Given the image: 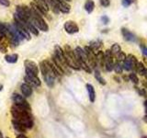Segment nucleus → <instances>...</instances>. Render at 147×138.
<instances>
[{
  "label": "nucleus",
  "mask_w": 147,
  "mask_h": 138,
  "mask_svg": "<svg viewBox=\"0 0 147 138\" xmlns=\"http://www.w3.org/2000/svg\"><path fill=\"white\" fill-rule=\"evenodd\" d=\"M12 126L14 128V130L17 131L18 133H25L27 132V130H28V129L24 125H22L20 122L15 121V120H12Z\"/></svg>",
  "instance_id": "obj_15"
},
{
  "label": "nucleus",
  "mask_w": 147,
  "mask_h": 138,
  "mask_svg": "<svg viewBox=\"0 0 147 138\" xmlns=\"http://www.w3.org/2000/svg\"><path fill=\"white\" fill-rule=\"evenodd\" d=\"M34 3L40 7V9L41 11H42L44 14L46 12H48L49 10V5L47 3V1L46 0H33Z\"/></svg>",
  "instance_id": "obj_14"
},
{
  "label": "nucleus",
  "mask_w": 147,
  "mask_h": 138,
  "mask_svg": "<svg viewBox=\"0 0 147 138\" xmlns=\"http://www.w3.org/2000/svg\"><path fill=\"white\" fill-rule=\"evenodd\" d=\"M40 69L41 74H42V76H43V79H44L45 83L50 87H53L54 86L55 78L62 76L61 73H60L57 70V68L55 67L53 61L45 60V61L40 62Z\"/></svg>",
  "instance_id": "obj_1"
},
{
  "label": "nucleus",
  "mask_w": 147,
  "mask_h": 138,
  "mask_svg": "<svg viewBox=\"0 0 147 138\" xmlns=\"http://www.w3.org/2000/svg\"><path fill=\"white\" fill-rule=\"evenodd\" d=\"M100 5L104 7H108L110 6V0H99Z\"/></svg>",
  "instance_id": "obj_28"
},
{
  "label": "nucleus",
  "mask_w": 147,
  "mask_h": 138,
  "mask_svg": "<svg viewBox=\"0 0 147 138\" xmlns=\"http://www.w3.org/2000/svg\"><path fill=\"white\" fill-rule=\"evenodd\" d=\"M100 20H101V22L103 23V24L107 25V24H109V18L108 16H102L100 18Z\"/></svg>",
  "instance_id": "obj_29"
},
{
  "label": "nucleus",
  "mask_w": 147,
  "mask_h": 138,
  "mask_svg": "<svg viewBox=\"0 0 147 138\" xmlns=\"http://www.w3.org/2000/svg\"><path fill=\"white\" fill-rule=\"evenodd\" d=\"M95 77H96V79L98 80L101 85H106V81H105L104 78L101 76V74L99 73V71H98V70L95 71Z\"/></svg>",
  "instance_id": "obj_23"
},
{
  "label": "nucleus",
  "mask_w": 147,
  "mask_h": 138,
  "mask_svg": "<svg viewBox=\"0 0 147 138\" xmlns=\"http://www.w3.org/2000/svg\"><path fill=\"white\" fill-rule=\"evenodd\" d=\"M64 54H65L68 66L70 68L76 69V70H80L81 68L79 66V63H78L75 50H72L70 46L66 45L65 48H64Z\"/></svg>",
  "instance_id": "obj_3"
},
{
  "label": "nucleus",
  "mask_w": 147,
  "mask_h": 138,
  "mask_svg": "<svg viewBox=\"0 0 147 138\" xmlns=\"http://www.w3.org/2000/svg\"><path fill=\"white\" fill-rule=\"evenodd\" d=\"M137 63H138L137 58L134 56V55L129 54V55H127L126 59L123 61V64H122L123 69L126 71H131L132 69H135Z\"/></svg>",
  "instance_id": "obj_8"
},
{
  "label": "nucleus",
  "mask_w": 147,
  "mask_h": 138,
  "mask_svg": "<svg viewBox=\"0 0 147 138\" xmlns=\"http://www.w3.org/2000/svg\"><path fill=\"white\" fill-rule=\"evenodd\" d=\"M105 53V68L106 70L110 72L114 69V61H113V53L110 50H107Z\"/></svg>",
  "instance_id": "obj_9"
},
{
  "label": "nucleus",
  "mask_w": 147,
  "mask_h": 138,
  "mask_svg": "<svg viewBox=\"0 0 147 138\" xmlns=\"http://www.w3.org/2000/svg\"><path fill=\"white\" fill-rule=\"evenodd\" d=\"M144 107H145V112H146V113H147V99L144 101Z\"/></svg>",
  "instance_id": "obj_34"
},
{
  "label": "nucleus",
  "mask_w": 147,
  "mask_h": 138,
  "mask_svg": "<svg viewBox=\"0 0 147 138\" xmlns=\"http://www.w3.org/2000/svg\"><path fill=\"white\" fill-rule=\"evenodd\" d=\"M121 33H122V36L125 41H136V36L132 33L131 31H130L128 29L126 28H122L121 29Z\"/></svg>",
  "instance_id": "obj_13"
},
{
  "label": "nucleus",
  "mask_w": 147,
  "mask_h": 138,
  "mask_svg": "<svg viewBox=\"0 0 147 138\" xmlns=\"http://www.w3.org/2000/svg\"><path fill=\"white\" fill-rule=\"evenodd\" d=\"M86 89H87V93H88V98L90 102H95L96 100V91L93 85L91 84H86Z\"/></svg>",
  "instance_id": "obj_16"
},
{
  "label": "nucleus",
  "mask_w": 147,
  "mask_h": 138,
  "mask_svg": "<svg viewBox=\"0 0 147 138\" xmlns=\"http://www.w3.org/2000/svg\"><path fill=\"white\" fill-rule=\"evenodd\" d=\"M63 28L68 34H75V33H77V32L79 31V27H78V25L76 24V23L73 20L66 21L65 23H64Z\"/></svg>",
  "instance_id": "obj_10"
},
{
  "label": "nucleus",
  "mask_w": 147,
  "mask_h": 138,
  "mask_svg": "<svg viewBox=\"0 0 147 138\" xmlns=\"http://www.w3.org/2000/svg\"><path fill=\"white\" fill-rule=\"evenodd\" d=\"M0 5H2L4 7H9L10 2H9V0H0Z\"/></svg>",
  "instance_id": "obj_31"
},
{
  "label": "nucleus",
  "mask_w": 147,
  "mask_h": 138,
  "mask_svg": "<svg viewBox=\"0 0 147 138\" xmlns=\"http://www.w3.org/2000/svg\"><path fill=\"white\" fill-rule=\"evenodd\" d=\"M102 46V41L98 40V41H93L89 43V47L93 51H98L100 49V47Z\"/></svg>",
  "instance_id": "obj_20"
},
{
  "label": "nucleus",
  "mask_w": 147,
  "mask_h": 138,
  "mask_svg": "<svg viewBox=\"0 0 147 138\" xmlns=\"http://www.w3.org/2000/svg\"><path fill=\"white\" fill-rule=\"evenodd\" d=\"M2 89H3V86L0 85V91H2Z\"/></svg>",
  "instance_id": "obj_39"
},
{
  "label": "nucleus",
  "mask_w": 147,
  "mask_h": 138,
  "mask_svg": "<svg viewBox=\"0 0 147 138\" xmlns=\"http://www.w3.org/2000/svg\"><path fill=\"white\" fill-rule=\"evenodd\" d=\"M114 70L115 72H116L117 74H121L122 73V70H123V66L122 64H121V62H117L116 64H115L114 66Z\"/></svg>",
  "instance_id": "obj_25"
},
{
  "label": "nucleus",
  "mask_w": 147,
  "mask_h": 138,
  "mask_svg": "<svg viewBox=\"0 0 147 138\" xmlns=\"http://www.w3.org/2000/svg\"><path fill=\"white\" fill-rule=\"evenodd\" d=\"M66 2H70V1H72V0H65Z\"/></svg>",
  "instance_id": "obj_40"
},
{
  "label": "nucleus",
  "mask_w": 147,
  "mask_h": 138,
  "mask_svg": "<svg viewBox=\"0 0 147 138\" xmlns=\"http://www.w3.org/2000/svg\"><path fill=\"white\" fill-rule=\"evenodd\" d=\"M0 138H4V136H3V133H2L1 130H0Z\"/></svg>",
  "instance_id": "obj_37"
},
{
  "label": "nucleus",
  "mask_w": 147,
  "mask_h": 138,
  "mask_svg": "<svg viewBox=\"0 0 147 138\" xmlns=\"http://www.w3.org/2000/svg\"><path fill=\"white\" fill-rule=\"evenodd\" d=\"M31 21L38 30H40L41 31H48L49 30V26L43 20L42 16H41L40 14L37 13L36 11H34L32 8H31Z\"/></svg>",
  "instance_id": "obj_5"
},
{
  "label": "nucleus",
  "mask_w": 147,
  "mask_h": 138,
  "mask_svg": "<svg viewBox=\"0 0 147 138\" xmlns=\"http://www.w3.org/2000/svg\"><path fill=\"white\" fill-rule=\"evenodd\" d=\"M11 115L13 120L20 122L27 129H31L34 125V121L30 114V110L14 104L11 107Z\"/></svg>",
  "instance_id": "obj_2"
},
{
  "label": "nucleus",
  "mask_w": 147,
  "mask_h": 138,
  "mask_svg": "<svg viewBox=\"0 0 147 138\" xmlns=\"http://www.w3.org/2000/svg\"><path fill=\"white\" fill-rule=\"evenodd\" d=\"M5 60H6V61L9 64H15L18 62V55L17 53L7 54L5 56Z\"/></svg>",
  "instance_id": "obj_18"
},
{
  "label": "nucleus",
  "mask_w": 147,
  "mask_h": 138,
  "mask_svg": "<svg viewBox=\"0 0 147 138\" xmlns=\"http://www.w3.org/2000/svg\"><path fill=\"white\" fill-rule=\"evenodd\" d=\"M84 8L88 14L93 12L94 9H95V3H94L93 0H86V3H85Z\"/></svg>",
  "instance_id": "obj_17"
},
{
  "label": "nucleus",
  "mask_w": 147,
  "mask_h": 138,
  "mask_svg": "<svg viewBox=\"0 0 147 138\" xmlns=\"http://www.w3.org/2000/svg\"><path fill=\"white\" fill-rule=\"evenodd\" d=\"M110 51H111V53L114 54V55H116L117 53H119V52L121 51V46H119V44L118 43H114L112 46H111V48H110Z\"/></svg>",
  "instance_id": "obj_22"
},
{
  "label": "nucleus",
  "mask_w": 147,
  "mask_h": 138,
  "mask_svg": "<svg viewBox=\"0 0 147 138\" xmlns=\"http://www.w3.org/2000/svg\"><path fill=\"white\" fill-rule=\"evenodd\" d=\"M49 6L53 7V10L55 13L62 12V13H69L70 12L71 7L65 0H46Z\"/></svg>",
  "instance_id": "obj_4"
},
{
  "label": "nucleus",
  "mask_w": 147,
  "mask_h": 138,
  "mask_svg": "<svg viewBox=\"0 0 147 138\" xmlns=\"http://www.w3.org/2000/svg\"><path fill=\"white\" fill-rule=\"evenodd\" d=\"M133 1H134V0H122L121 3H122V6L124 7H128L133 3Z\"/></svg>",
  "instance_id": "obj_27"
},
{
  "label": "nucleus",
  "mask_w": 147,
  "mask_h": 138,
  "mask_svg": "<svg viewBox=\"0 0 147 138\" xmlns=\"http://www.w3.org/2000/svg\"><path fill=\"white\" fill-rule=\"evenodd\" d=\"M16 138H28L24 133H20V135H18Z\"/></svg>",
  "instance_id": "obj_33"
},
{
  "label": "nucleus",
  "mask_w": 147,
  "mask_h": 138,
  "mask_svg": "<svg viewBox=\"0 0 147 138\" xmlns=\"http://www.w3.org/2000/svg\"><path fill=\"white\" fill-rule=\"evenodd\" d=\"M145 70H146V68L145 66H144V64H142V63H139L138 62L137 64H136V67H135V71L137 74H139L140 76H144V73H145Z\"/></svg>",
  "instance_id": "obj_19"
},
{
  "label": "nucleus",
  "mask_w": 147,
  "mask_h": 138,
  "mask_svg": "<svg viewBox=\"0 0 147 138\" xmlns=\"http://www.w3.org/2000/svg\"><path fill=\"white\" fill-rule=\"evenodd\" d=\"M25 83L30 85L31 87H40L41 85V82L38 76H33V75H25L24 76Z\"/></svg>",
  "instance_id": "obj_11"
},
{
  "label": "nucleus",
  "mask_w": 147,
  "mask_h": 138,
  "mask_svg": "<svg viewBox=\"0 0 147 138\" xmlns=\"http://www.w3.org/2000/svg\"><path fill=\"white\" fill-rule=\"evenodd\" d=\"M144 77H145V79L147 80V69H146V70H145V73H144Z\"/></svg>",
  "instance_id": "obj_36"
},
{
  "label": "nucleus",
  "mask_w": 147,
  "mask_h": 138,
  "mask_svg": "<svg viewBox=\"0 0 147 138\" xmlns=\"http://www.w3.org/2000/svg\"><path fill=\"white\" fill-rule=\"evenodd\" d=\"M20 91L25 98H29V97L32 95L33 89H32V87L30 85L27 84V83H23V84L20 85Z\"/></svg>",
  "instance_id": "obj_12"
},
{
  "label": "nucleus",
  "mask_w": 147,
  "mask_h": 138,
  "mask_svg": "<svg viewBox=\"0 0 147 138\" xmlns=\"http://www.w3.org/2000/svg\"><path fill=\"white\" fill-rule=\"evenodd\" d=\"M129 77H130V80L133 83L134 85H138L139 84V78H138L137 75L135 73H131L130 74V76H129Z\"/></svg>",
  "instance_id": "obj_24"
},
{
  "label": "nucleus",
  "mask_w": 147,
  "mask_h": 138,
  "mask_svg": "<svg viewBox=\"0 0 147 138\" xmlns=\"http://www.w3.org/2000/svg\"><path fill=\"white\" fill-rule=\"evenodd\" d=\"M137 90H138V92H139V94L141 95V96H142V97H144V98H146L147 97V92H146V90L144 89H138L137 87Z\"/></svg>",
  "instance_id": "obj_30"
},
{
  "label": "nucleus",
  "mask_w": 147,
  "mask_h": 138,
  "mask_svg": "<svg viewBox=\"0 0 147 138\" xmlns=\"http://www.w3.org/2000/svg\"><path fill=\"white\" fill-rule=\"evenodd\" d=\"M7 138H9V137H7Z\"/></svg>",
  "instance_id": "obj_41"
},
{
  "label": "nucleus",
  "mask_w": 147,
  "mask_h": 138,
  "mask_svg": "<svg viewBox=\"0 0 147 138\" xmlns=\"http://www.w3.org/2000/svg\"><path fill=\"white\" fill-rule=\"evenodd\" d=\"M141 49H142V52L144 53L145 56H147V47L144 46V44H141Z\"/></svg>",
  "instance_id": "obj_32"
},
{
  "label": "nucleus",
  "mask_w": 147,
  "mask_h": 138,
  "mask_svg": "<svg viewBox=\"0 0 147 138\" xmlns=\"http://www.w3.org/2000/svg\"><path fill=\"white\" fill-rule=\"evenodd\" d=\"M24 66H25V75L38 76L39 67L37 66L36 63L31 61V60H25Z\"/></svg>",
  "instance_id": "obj_7"
},
{
  "label": "nucleus",
  "mask_w": 147,
  "mask_h": 138,
  "mask_svg": "<svg viewBox=\"0 0 147 138\" xmlns=\"http://www.w3.org/2000/svg\"><path fill=\"white\" fill-rule=\"evenodd\" d=\"M142 119H144V122H145L147 123V113H146V114L144 115V117L142 118Z\"/></svg>",
  "instance_id": "obj_35"
},
{
  "label": "nucleus",
  "mask_w": 147,
  "mask_h": 138,
  "mask_svg": "<svg viewBox=\"0 0 147 138\" xmlns=\"http://www.w3.org/2000/svg\"><path fill=\"white\" fill-rule=\"evenodd\" d=\"M116 57H117V59H118V61L119 62H123L124 60L126 59V57H127V55L125 54V53H123V52H119V53H117L116 54Z\"/></svg>",
  "instance_id": "obj_26"
},
{
  "label": "nucleus",
  "mask_w": 147,
  "mask_h": 138,
  "mask_svg": "<svg viewBox=\"0 0 147 138\" xmlns=\"http://www.w3.org/2000/svg\"><path fill=\"white\" fill-rule=\"evenodd\" d=\"M11 99H12L13 103L15 105L30 110V106L29 102L27 101V99H25L24 96H22L20 94H18V93H13L11 96Z\"/></svg>",
  "instance_id": "obj_6"
},
{
  "label": "nucleus",
  "mask_w": 147,
  "mask_h": 138,
  "mask_svg": "<svg viewBox=\"0 0 147 138\" xmlns=\"http://www.w3.org/2000/svg\"><path fill=\"white\" fill-rule=\"evenodd\" d=\"M114 78H115V79H116V80H117V82H121V79H119V78H118V77H116V76H115Z\"/></svg>",
  "instance_id": "obj_38"
},
{
  "label": "nucleus",
  "mask_w": 147,
  "mask_h": 138,
  "mask_svg": "<svg viewBox=\"0 0 147 138\" xmlns=\"http://www.w3.org/2000/svg\"><path fill=\"white\" fill-rule=\"evenodd\" d=\"M7 32H8V28H7V26L5 25L4 23L0 22V34H1L3 37H5V36H7Z\"/></svg>",
  "instance_id": "obj_21"
}]
</instances>
